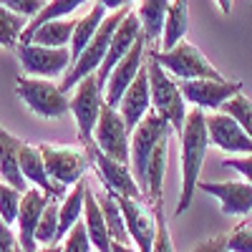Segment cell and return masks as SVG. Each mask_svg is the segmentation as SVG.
<instances>
[{"instance_id":"13","label":"cell","mask_w":252,"mask_h":252,"mask_svg":"<svg viewBox=\"0 0 252 252\" xmlns=\"http://www.w3.org/2000/svg\"><path fill=\"white\" fill-rule=\"evenodd\" d=\"M116 202L121 207V215H124V222H126V232L131 237V245L139 252H152L154 235H157L154 207L144 204L139 199H129V197H116Z\"/></svg>"},{"instance_id":"14","label":"cell","mask_w":252,"mask_h":252,"mask_svg":"<svg viewBox=\"0 0 252 252\" xmlns=\"http://www.w3.org/2000/svg\"><path fill=\"white\" fill-rule=\"evenodd\" d=\"M207 134H209V144L222 149L224 154H232V157L252 154V136L224 111H215L212 116H207Z\"/></svg>"},{"instance_id":"6","label":"cell","mask_w":252,"mask_h":252,"mask_svg":"<svg viewBox=\"0 0 252 252\" xmlns=\"http://www.w3.org/2000/svg\"><path fill=\"white\" fill-rule=\"evenodd\" d=\"M149 56L159 63V66L182 81H192V78H224L207 56L197 46H192L189 40H179V43L169 51H149Z\"/></svg>"},{"instance_id":"1","label":"cell","mask_w":252,"mask_h":252,"mask_svg":"<svg viewBox=\"0 0 252 252\" xmlns=\"http://www.w3.org/2000/svg\"><path fill=\"white\" fill-rule=\"evenodd\" d=\"M174 129L159 114L149 111L131 131L129 144V166L134 172L136 184L152 207L161 204V189L166 174V159H169V139Z\"/></svg>"},{"instance_id":"26","label":"cell","mask_w":252,"mask_h":252,"mask_svg":"<svg viewBox=\"0 0 252 252\" xmlns=\"http://www.w3.org/2000/svg\"><path fill=\"white\" fill-rule=\"evenodd\" d=\"M73 26L76 20L63 18V20H48L40 28H35L26 43H35V46H48V48H68L71 46V35H73Z\"/></svg>"},{"instance_id":"36","label":"cell","mask_w":252,"mask_h":252,"mask_svg":"<svg viewBox=\"0 0 252 252\" xmlns=\"http://www.w3.org/2000/svg\"><path fill=\"white\" fill-rule=\"evenodd\" d=\"M229 252H252V224H237L227 235Z\"/></svg>"},{"instance_id":"46","label":"cell","mask_w":252,"mask_h":252,"mask_svg":"<svg viewBox=\"0 0 252 252\" xmlns=\"http://www.w3.org/2000/svg\"><path fill=\"white\" fill-rule=\"evenodd\" d=\"M247 3H252V0H247Z\"/></svg>"},{"instance_id":"43","label":"cell","mask_w":252,"mask_h":252,"mask_svg":"<svg viewBox=\"0 0 252 252\" xmlns=\"http://www.w3.org/2000/svg\"><path fill=\"white\" fill-rule=\"evenodd\" d=\"M232 3H235V0H217V5H220V10H222L224 15L232 13Z\"/></svg>"},{"instance_id":"35","label":"cell","mask_w":252,"mask_h":252,"mask_svg":"<svg viewBox=\"0 0 252 252\" xmlns=\"http://www.w3.org/2000/svg\"><path fill=\"white\" fill-rule=\"evenodd\" d=\"M154 215H157V235H154L152 252H174L172 232H169V224H166V217H164L161 204H154Z\"/></svg>"},{"instance_id":"44","label":"cell","mask_w":252,"mask_h":252,"mask_svg":"<svg viewBox=\"0 0 252 252\" xmlns=\"http://www.w3.org/2000/svg\"><path fill=\"white\" fill-rule=\"evenodd\" d=\"M15 252H26V250H23V247H20V245H18V247H15Z\"/></svg>"},{"instance_id":"31","label":"cell","mask_w":252,"mask_h":252,"mask_svg":"<svg viewBox=\"0 0 252 252\" xmlns=\"http://www.w3.org/2000/svg\"><path fill=\"white\" fill-rule=\"evenodd\" d=\"M26 26H28V18L8 10L5 5H0V46L15 48L20 43V35H23Z\"/></svg>"},{"instance_id":"19","label":"cell","mask_w":252,"mask_h":252,"mask_svg":"<svg viewBox=\"0 0 252 252\" xmlns=\"http://www.w3.org/2000/svg\"><path fill=\"white\" fill-rule=\"evenodd\" d=\"M141 38V26H139V18L129 10L124 15V20L116 26V31H114V35H111V43H109V51H106V58H103V63H101V68H98V73H96V78H98V83L103 86L106 83V78H109V73H111V68L116 66V63L129 53L131 48H134V43Z\"/></svg>"},{"instance_id":"10","label":"cell","mask_w":252,"mask_h":252,"mask_svg":"<svg viewBox=\"0 0 252 252\" xmlns=\"http://www.w3.org/2000/svg\"><path fill=\"white\" fill-rule=\"evenodd\" d=\"M101 106H103V86L98 83L96 73L78 81L71 96V114L76 119L78 136L83 144H91L94 139V126L98 121Z\"/></svg>"},{"instance_id":"25","label":"cell","mask_w":252,"mask_h":252,"mask_svg":"<svg viewBox=\"0 0 252 252\" xmlns=\"http://www.w3.org/2000/svg\"><path fill=\"white\" fill-rule=\"evenodd\" d=\"M106 8L103 5H91V10L83 15V18H78L76 20V26H73V35H71V46H68V51H71V63L81 56V51L86 48L89 43H91V38L96 35V31L101 28V23L106 20Z\"/></svg>"},{"instance_id":"34","label":"cell","mask_w":252,"mask_h":252,"mask_svg":"<svg viewBox=\"0 0 252 252\" xmlns=\"http://www.w3.org/2000/svg\"><path fill=\"white\" fill-rule=\"evenodd\" d=\"M61 252H94V245L89 240V232H86V224L76 222L71 229H68V235L61 240Z\"/></svg>"},{"instance_id":"23","label":"cell","mask_w":252,"mask_h":252,"mask_svg":"<svg viewBox=\"0 0 252 252\" xmlns=\"http://www.w3.org/2000/svg\"><path fill=\"white\" fill-rule=\"evenodd\" d=\"M172 0H139L134 15L139 18L141 26V35L146 38V43L161 40V31H164V20L169 13Z\"/></svg>"},{"instance_id":"17","label":"cell","mask_w":252,"mask_h":252,"mask_svg":"<svg viewBox=\"0 0 252 252\" xmlns=\"http://www.w3.org/2000/svg\"><path fill=\"white\" fill-rule=\"evenodd\" d=\"M202 192L212 194L220 209L229 217H247L252 212V184L250 182H202Z\"/></svg>"},{"instance_id":"39","label":"cell","mask_w":252,"mask_h":252,"mask_svg":"<svg viewBox=\"0 0 252 252\" xmlns=\"http://www.w3.org/2000/svg\"><path fill=\"white\" fill-rule=\"evenodd\" d=\"M189 252H229V250H227V237L217 235V237H212V240H204V242L194 245Z\"/></svg>"},{"instance_id":"27","label":"cell","mask_w":252,"mask_h":252,"mask_svg":"<svg viewBox=\"0 0 252 252\" xmlns=\"http://www.w3.org/2000/svg\"><path fill=\"white\" fill-rule=\"evenodd\" d=\"M187 31H189L187 0H172L169 13H166V20H164V31H161V51H169L179 43V40H184Z\"/></svg>"},{"instance_id":"24","label":"cell","mask_w":252,"mask_h":252,"mask_svg":"<svg viewBox=\"0 0 252 252\" xmlns=\"http://www.w3.org/2000/svg\"><path fill=\"white\" fill-rule=\"evenodd\" d=\"M86 177L78 184L71 187V192H66V197H61L58 204V242L68 235V229L83 220V199H86Z\"/></svg>"},{"instance_id":"28","label":"cell","mask_w":252,"mask_h":252,"mask_svg":"<svg viewBox=\"0 0 252 252\" xmlns=\"http://www.w3.org/2000/svg\"><path fill=\"white\" fill-rule=\"evenodd\" d=\"M96 199H98V207L103 212V220H106V229H109V237L111 242H121V245H131V237L126 232V222H124V215H121V207L116 202V197L106 189L101 192H94Z\"/></svg>"},{"instance_id":"3","label":"cell","mask_w":252,"mask_h":252,"mask_svg":"<svg viewBox=\"0 0 252 252\" xmlns=\"http://www.w3.org/2000/svg\"><path fill=\"white\" fill-rule=\"evenodd\" d=\"M146 73H149V89H152V111L169 124L174 134H182L187 119V101L182 96L179 83L152 56H146Z\"/></svg>"},{"instance_id":"40","label":"cell","mask_w":252,"mask_h":252,"mask_svg":"<svg viewBox=\"0 0 252 252\" xmlns=\"http://www.w3.org/2000/svg\"><path fill=\"white\" fill-rule=\"evenodd\" d=\"M15 247H18L15 232L10 229V224H5L0 220V252H15Z\"/></svg>"},{"instance_id":"18","label":"cell","mask_w":252,"mask_h":252,"mask_svg":"<svg viewBox=\"0 0 252 252\" xmlns=\"http://www.w3.org/2000/svg\"><path fill=\"white\" fill-rule=\"evenodd\" d=\"M116 109L121 114V119L126 121L129 131L136 129V124L152 111V89H149V73H146V63L141 66V71L136 73V78L131 81V86L124 91L121 101L116 103Z\"/></svg>"},{"instance_id":"9","label":"cell","mask_w":252,"mask_h":252,"mask_svg":"<svg viewBox=\"0 0 252 252\" xmlns=\"http://www.w3.org/2000/svg\"><path fill=\"white\" fill-rule=\"evenodd\" d=\"M38 149H40V157H43L46 172L56 187L68 189L86 177L89 154L71 149V146H58V144H38Z\"/></svg>"},{"instance_id":"21","label":"cell","mask_w":252,"mask_h":252,"mask_svg":"<svg viewBox=\"0 0 252 252\" xmlns=\"http://www.w3.org/2000/svg\"><path fill=\"white\" fill-rule=\"evenodd\" d=\"M20 141L15 134H10L8 129L0 126V182H5L20 192L28 189V182L20 172V164H18V154H20Z\"/></svg>"},{"instance_id":"7","label":"cell","mask_w":252,"mask_h":252,"mask_svg":"<svg viewBox=\"0 0 252 252\" xmlns=\"http://www.w3.org/2000/svg\"><path fill=\"white\" fill-rule=\"evenodd\" d=\"M86 154H89L94 169H96V174H98V179H101V187L106 189V192H111V194H116V197L139 199V202L146 199L144 192H141V187H139L136 179H134V172H131L129 164H121V161L106 157L94 141L86 144Z\"/></svg>"},{"instance_id":"12","label":"cell","mask_w":252,"mask_h":252,"mask_svg":"<svg viewBox=\"0 0 252 252\" xmlns=\"http://www.w3.org/2000/svg\"><path fill=\"white\" fill-rule=\"evenodd\" d=\"M15 56L23 66L26 76L35 78H56L71 68V51L68 48H48L35 43H18Z\"/></svg>"},{"instance_id":"4","label":"cell","mask_w":252,"mask_h":252,"mask_svg":"<svg viewBox=\"0 0 252 252\" xmlns=\"http://www.w3.org/2000/svg\"><path fill=\"white\" fill-rule=\"evenodd\" d=\"M126 13H129V8H121V10L106 15V20H103L101 28L96 31V35L91 38V43L81 51V56L71 63V68L66 71V78H63V83H61L63 94H68L71 89H76V83L83 81L86 76L98 73L103 58H106V51H109V43H111V35H114L116 26L124 20Z\"/></svg>"},{"instance_id":"42","label":"cell","mask_w":252,"mask_h":252,"mask_svg":"<svg viewBox=\"0 0 252 252\" xmlns=\"http://www.w3.org/2000/svg\"><path fill=\"white\" fill-rule=\"evenodd\" d=\"M111 252H139L134 245H121V242H111Z\"/></svg>"},{"instance_id":"5","label":"cell","mask_w":252,"mask_h":252,"mask_svg":"<svg viewBox=\"0 0 252 252\" xmlns=\"http://www.w3.org/2000/svg\"><path fill=\"white\" fill-rule=\"evenodd\" d=\"M15 94L40 119H61L71 111L68 94H63V89L56 86L51 78L18 76L15 78Z\"/></svg>"},{"instance_id":"11","label":"cell","mask_w":252,"mask_h":252,"mask_svg":"<svg viewBox=\"0 0 252 252\" xmlns=\"http://www.w3.org/2000/svg\"><path fill=\"white\" fill-rule=\"evenodd\" d=\"M182 96L187 103H192L199 111H220L224 101L237 96L242 91V81H227V78H192L179 83Z\"/></svg>"},{"instance_id":"38","label":"cell","mask_w":252,"mask_h":252,"mask_svg":"<svg viewBox=\"0 0 252 252\" xmlns=\"http://www.w3.org/2000/svg\"><path fill=\"white\" fill-rule=\"evenodd\" d=\"M224 166H229V169L237 172L245 182L252 184V154H245V157H227V159H224Z\"/></svg>"},{"instance_id":"16","label":"cell","mask_w":252,"mask_h":252,"mask_svg":"<svg viewBox=\"0 0 252 252\" xmlns=\"http://www.w3.org/2000/svg\"><path fill=\"white\" fill-rule=\"evenodd\" d=\"M48 197L51 194L40 192L38 187H28L23 192V202H20V209H18L15 227H18V245L23 247L26 252H35L38 250L35 229H38L40 215H43V209L48 204Z\"/></svg>"},{"instance_id":"2","label":"cell","mask_w":252,"mask_h":252,"mask_svg":"<svg viewBox=\"0 0 252 252\" xmlns=\"http://www.w3.org/2000/svg\"><path fill=\"white\" fill-rule=\"evenodd\" d=\"M182 189H179V202L174 215L182 217L192 197L199 187V177H202V164L207 157V146L209 144V134H207V116L199 109H192L184 119V129H182Z\"/></svg>"},{"instance_id":"15","label":"cell","mask_w":252,"mask_h":252,"mask_svg":"<svg viewBox=\"0 0 252 252\" xmlns=\"http://www.w3.org/2000/svg\"><path fill=\"white\" fill-rule=\"evenodd\" d=\"M144 51H146V38L141 35L134 43V48L111 68L106 83H103V101H106L109 106H116V103L121 101V96H124V91L131 86V81L141 71V66H144Z\"/></svg>"},{"instance_id":"30","label":"cell","mask_w":252,"mask_h":252,"mask_svg":"<svg viewBox=\"0 0 252 252\" xmlns=\"http://www.w3.org/2000/svg\"><path fill=\"white\" fill-rule=\"evenodd\" d=\"M58 197H48V204L40 215L38 229H35V242L38 247H48V245H61L58 242Z\"/></svg>"},{"instance_id":"29","label":"cell","mask_w":252,"mask_h":252,"mask_svg":"<svg viewBox=\"0 0 252 252\" xmlns=\"http://www.w3.org/2000/svg\"><path fill=\"white\" fill-rule=\"evenodd\" d=\"M83 3H89V0H46V5L40 8V13H38L33 20H28V26H26L23 35H20V43H26L28 35H31L35 28H40L43 23H48V20H63V18H71V15H73Z\"/></svg>"},{"instance_id":"20","label":"cell","mask_w":252,"mask_h":252,"mask_svg":"<svg viewBox=\"0 0 252 252\" xmlns=\"http://www.w3.org/2000/svg\"><path fill=\"white\" fill-rule=\"evenodd\" d=\"M18 164H20V172H23L26 182H31L33 187H38L40 192H46L51 197H66V189H61L51 182L48 172H46V164L43 157H40V149L33 144H20V154H18Z\"/></svg>"},{"instance_id":"22","label":"cell","mask_w":252,"mask_h":252,"mask_svg":"<svg viewBox=\"0 0 252 252\" xmlns=\"http://www.w3.org/2000/svg\"><path fill=\"white\" fill-rule=\"evenodd\" d=\"M83 224H86L94 252H111V237L106 229V220H103V212H101L98 199L91 187H86V199H83Z\"/></svg>"},{"instance_id":"41","label":"cell","mask_w":252,"mask_h":252,"mask_svg":"<svg viewBox=\"0 0 252 252\" xmlns=\"http://www.w3.org/2000/svg\"><path fill=\"white\" fill-rule=\"evenodd\" d=\"M96 3L106 8V13H116V10H121V8H129V5H131L129 0H96Z\"/></svg>"},{"instance_id":"45","label":"cell","mask_w":252,"mask_h":252,"mask_svg":"<svg viewBox=\"0 0 252 252\" xmlns=\"http://www.w3.org/2000/svg\"><path fill=\"white\" fill-rule=\"evenodd\" d=\"M129 3H139V0H129Z\"/></svg>"},{"instance_id":"8","label":"cell","mask_w":252,"mask_h":252,"mask_svg":"<svg viewBox=\"0 0 252 252\" xmlns=\"http://www.w3.org/2000/svg\"><path fill=\"white\" fill-rule=\"evenodd\" d=\"M98 149L121 161V164H129V144H131V131L126 121L121 119L119 109L116 106H109L106 101H103L101 106V114H98V121L94 126V139H91Z\"/></svg>"},{"instance_id":"33","label":"cell","mask_w":252,"mask_h":252,"mask_svg":"<svg viewBox=\"0 0 252 252\" xmlns=\"http://www.w3.org/2000/svg\"><path fill=\"white\" fill-rule=\"evenodd\" d=\"M20 202H23V192L5 182H0V220L5 224H15L18 220V209H20Z\"/></svg>"},{"instance_id":"37","label":"cell","mask_w":252,"mask_h":252,"mask_svg":"<svg viewBox=\"0 0 252 252\" xmlns=\"http://www.w3.org/2000/svg\"><path fill=\"white\" fill-rule=\"evenodd\" d=\"M0 5H5L8 10L23 15L28 20H33L40 13V8L46 5V0H0Z\"/></svg>"},{"instance_id":"32","label":"cell","mask_w":252,"mask_h":252,"mask_svg":"<svg viewBox=\"0 0 252 252\" xmlns=\"http://www.w3.org/2000/svg\"><path fill=\"white\" fill-rule=\"evenodd\" d=\"M220 111H224L227 116H232L242 129L252 136V98L245 94V91H240L237 96H232L229 101H224V106L220 109Z\"/></svg>"}]
</instances>
